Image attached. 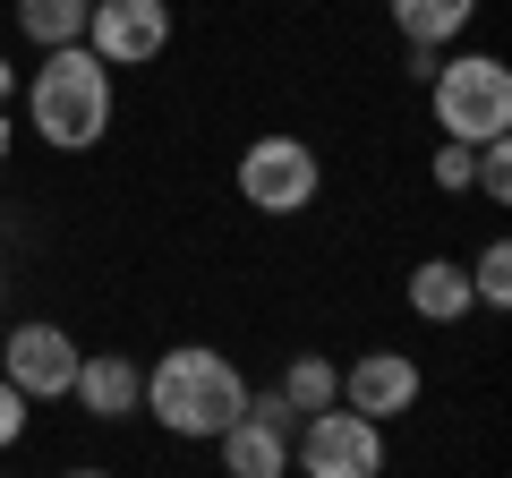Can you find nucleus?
<instances>
[{
    "instance_id": "1",
    "label": "nucleus",
    "mask_w": 512,
    "mask_h": 478,
    "mask_svg": "<svg viewBox=\"0 0 512 478\" xmlns=\"http://www.w3.org/2000/svg\"><path fill=\"white\" fill-rule=\"evenodd\" d=\"M146 410H154L163 436H222V427L248 410V376H239L222 350L180 342V350H163L146 368Z\"/></svg>"
},
{
    "instance_id": "2",
    "label": "nucleus",
    "mask_w": 512,
    "mask_h": 478,
    "mask_svg": "<svg viewBox=\"0 0 512 478\" xmlns=\"http://www.w3.org/2000/svg\"><path fill=\"white\" fill-rule=\"evenodd\" d=\"M26 120H35V137L60 146V154L103 146V129H111V69L86 52V43H52L43 69L26 77Z\"/></svg>"
},
{
    "instance_id": "3",
    "label": "nucleus",
    "mask_w": 512,
    "mask_h": 478,
    "mask_svg": "<svg viewBox=\"0 0 512 478\" xmlns=\"http://www.w3.org/2000/svg\"><path fill=\"white\" fill-rule=\"evenodd\" d=\"M427 111H436V129L453 137V146H487V137L512 129V69L495 52L436 60V77H427Z\"/></svg>"
},
{
    "instance_id": "4",
    "label": "nucleus",
    "mask_w": 512,
    "mask_h": 478,
    "mask_svg": "<svg viewBox=\"0 0 512 478\" xmlns=\"http://www.w3.org/2000/svg\"><path fill=\"white\" fill-rule=\"evenodd\" d=\"M291 461H299L308 478H376V470H384V427L359 419L350 402L308 410L299 436H291Z\"/></svg>"
},
{
    "instance_id": "5",
    "label": "nucleus",
    "mask_w": 512,
    "mask_h": 478,
    "mask_svg": "<svg viewBox=\"0 0 512 478\" xmlns=\"http://www.w3.org/2000/svg\"><path fill=\"white\" fill-rule=\"evenodd\" d=\"M316 188H325V163L308 137H256L239 154V197L256 214H299V205H316Z\"/></svg>"
},
{
    "instance_id": "6",
    "label": "nucleus",
    "mask_w": 512,
    "mask_h": 478,
    "mask_svg": "<svg viewBox=\"0 0 512 478\" xmlns=\"http://www.w3.org/2000/svg\"><path fill=\"white\" fill-rule=\"evenodd\" d=\"M291 436H299V410L274 393H248V410H239L231 427H222V478H282L291 470Z\"/></svg>"
},
{
    "instance_id": "7",
    "label": "nucleus",
    "mask_w": 512,
    "mask_h": 478,
    "mask_svg": "<svg viewBox=\"0 0 512 478\" xmlns=\"http://www.w3.org/2000/svg\"><path fill=\"white\" fill-rule=\"evenodd\" d=\"M77 43H86L103 69H146V60H163V43H171V9L163 0H94Z\"/></svg>"
},
{
    "instance_id": "8",
    "label": "nucleus",
    "mask_w": 512,
    "mask_h": 478,
    "mask_svg": "<svg viewBox=\"0 0 512 478\" xmlns=\"http://www.w3.org/2000/svg\"><path fill=\"white\" fill-rule=\"evenodd\" d=\"M0 359H9L0 376H9L26 402H60V393L77 385V359H86V350H77L69 325H43V316H35V325H18L9 342H0Z\"/></svg>"
},
{
    "instance_id": "9",
    "label": "nucleus",
    "mask_w": 512,
    "mask_h": 478,
    "mask_svg": "<svg viewBox=\"0 0 512 478\" xmlns=\"http://www.w3.org/2000/svg\"><path fill=\"white\" fill-rule=\"evenodd\" d=\"M342 402L359 410V419H402V410H419V359H402V350H367V359H350L342 368Z\"/></svg>"
},
{
    "instance_id": "10",
    "label": "nucleus",
    "mask_w": 512,
    "mask_h": 478,
    "mask_svg": "<svg viewBox=\"0 0 512 478\" xmlns=\"http://www.w3.org/2000/svg\"><path fill=\"white\" fill-rule=\"evenodd\" d=\"M69 402L86 410V419L120 427L128 410H146V368H137L128 350H94V359H77V385H69Z\"/></svg>"
},
{
    "instance_id": "11",
    "label": "nucleus",
    "mask_w": 512,
    "mask_h": 478,
    "mask_svg": "<svg viewBox=\"0 0 512 478\" xmlns=\"http://www.w3.org/2000/svg\"><path fill=\"white\" fill-rule=\"evenodd\" d=\"M478 299H470V274H461L453 257H427L410 265V316H427V325H461Z\"/></svg>"
},
{
    "instance_id": "12",
    "label": "nucleus",
    "mask_w": 512,
    "mask_h": 478,
    "mask_svg": "<svg viewBox=\"0 0 512 478\" xmlns=\"http://www.w3.org/2000/svg\"><path fill=\"white\" fill-rule=\"evenodd\" d=\"M470 18H478V0H393L402 43H453Z\"/></svg>"
},
{
    "instance_id": "13",
    "label": "nucleus",
    "mask_w": 512,
    "mask_h": 478,
    "mask_svg": "<svg viewBox=\"0 0 512 478\" xmlns=\"http://www.w3.org/2000/svg\"><path fill=\"white\" fill-rule=\"evenodd\" d=\"M86 9H94V0H18V26H26V43L52 52V43H77V35H86Z\"/></svg>"
},
{
    "instance_id": "14",
    "label": "nucleus",
    "mask_w": 512,
    "mask_h": 478,
    "mask_svg": "<svg viewBox=\"0 0 512 478\" xmlns=\"http://www.w3.org/2000/svg\"><path fill=\"white\" fill-rule=\"evenodd\" d=\"M282 402H291L299 419H308V410H333L342 402V368H333V359H291V368H282Z\"/></svg>"
},
{
    "instance_id": "15",
    "label": "nucleus",
    "mask_w": 512,
    "mask_h": 478,
    "mask_svg": "<svg viewBox=\"0 0 512 478\" xmlns=\"http://www.w3.org/2000/svg\"><path fill=\"white\" fill-rule=\"evenodd\" d=\"M470 299H487V308H512V248L504 239H487L470 265Z\"/></svg>"
},
{
    "instance_id": "16",
    "label": "nucleus",
    "mask_w": 512,
    "mask_h": 478,
    "mask_svg": "<svg viewBox=\"0 0 512 478\" xmlns=\"http://www.w3.org/2000/svg\"><path fill=\"white\" fill-rule=\"evenodd\" d=\"M478 197H495V205H504L512 197V154H504V137H487V146H478Z\"/></svg>"
},
{
    "instance_id": "17",
    "label": "nucleus",
    "mask_w": 512,
    "mask_h": 478,
    "mask_svg": "<svg viewBox=\"0 0 512 478\" xmlns=\"http://www.w3.org/2000/svg\"><path fill=\"white\" fill-rule=\"evenodd\" d=\"M470 180H478V146H453V137H444V146H436V188H453V197H461Z\"/></svg>"
},
{
    "instance_id": "18",
    "label": "nucleus",
    "mask_w": 512,
    "mask_h": 478,
    "mask_svg": "<svg viewBox=\"0 0 512 478\" xmlns=\"http://www.w3.org/2000/svg\"><path fill=\"white\" fill-rule=\"evenodd\" d=\"M18 436H26V393L9 385V376H0V453H9Z\"/></svg>"
},
{
    "instance_id": "19",
    "label": "nucleus",
    "mask_w": 512,
    "mask_h": 478,
    "mask_svg": "<svg viewBox=\"0 0 512 478\" xmlns=\"http://www.w3.org/2000/svg\"><path fill=\"white\" fill-rule=\"evenodd\" d=\"M60 478H111V470H94V461H77V470H60Z\"/></svg>"
},
{
    "instance_id": "20",
    "label": "nucleus",
    "mask_w": 512,
    "mask_h": 478,
    "mask_svg": "<svg viewBox=\"0 0 512 478\" xmlns=\"http://www.w3.org/2000/svg\"><path fill=\"white\" fill-rule=\"evenodd\" d=\"M0 163H9V120H0Z\"/></svg>"
},
{
    "instance_id": "21",
    "label": "nucleus",
    "mask_w": 512,
    "mask_h": 478,
    "mask_svg": "<svg viewBox=\"0 0 512 478\" xmlns=\"http://www.w3.org/2000/svg\"><path fill=\"white\" fill-rule=\"evenodd\" d=\"M0 94H9V60H0Z\"/></svg>"
}]
</instances>
